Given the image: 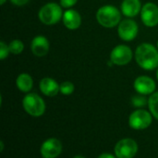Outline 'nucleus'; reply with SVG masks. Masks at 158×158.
I'll use <instances>...</instances> for the list:
<instances>
[{"mask_svg":"<svg viewBox=\"0 0 158 158\" xmlns=\"http://www.w3.org/2000/svg\"><path fill=\"white\" fill-rule=\"evenodd\" d=\"M135 60L143 70L153 71L158 68V48L153 44L143 43L135 50Z\"/></svg>","mask_w":158,"mask_h":158,"instance_id":"f257e3e1","label":"nucleus"},{"mask_svg":"<svg viewBox=\"0 0 158 158\" xmlns=\"http://www.w3.org/2000/svg\"><path fill=\"white\" fill-rule=\"evenodd\" d=\"M98 23L105 28H113L118 26L121 20V14L118 7L111 5L101 7L96 12Z\"/></svg>","mask_w":158,"mask_h":158,"instance_id":"f03ea898","label":"nucleus"},{"mask_svg":"<svg viewBox=\"0 0 158 158\" xmlns=\"http://www.w3.org/2000/svg\"><path fill=\"white\" fill-rule=\"evenodd\" d=\"M62 7L56 3L51 2L43 6L38 13L40 20L45 25H55L63 17Z\"/></svg>","mask_w":158,"mask_h":158,"instance_id":"7ed1b4c3","label":"nucleus"},{"mask_svg":"<svg viewBox=\"0 0 158 158\" xmlns=\"http://www.w3.org/2000/svg\"><path fill=\"white\" fill-rule=\"evenodd\" d=\"M22 106L27 114L33 117L42 116L45 112V102L38 94L28 93L22 100Z\"/></svg>","mask_w":158,"mask_h":158,"instance_id":"20e7f679","label":"nucleus"},{"mask_svg":"<svg viewBox=\"0 0 158 158\" xmlns=\"http://www.w3.org/2000/svg\"><path fill=\"white\" fill-rule=\"evenodd\" d=\"M152 114L146 110L138 109L131 113L129 118V125L131 129L136 130L145 129L152 124Z\"/></svg>","mask_w":158,"mask_h":158,"instance_id":"39448f33","label":"nucleus"},{"mask_svg":"<svg viewBox=\"0 0 158 158\" xmlns=\"http://www.w3.org/2000/svg\"><path fill=\"white\" fill-rule=\"evenodd\" d=\"M138 152V145L132 139L120 140L115 146V154L118 158H133Z\"/></svg>","mask_w":158,"mask_h":158,"instance_id":"423d86ee","label":"nucleus"},{"mask_svg":"<svg viewBox=\"0 0 158 158\" xmlns=\"http://www.w3.org/2000/svg\"><path fill=\"white\" fill-rule=\"evenodd\" d=\"M132 50L126 45L116 46L110 53V61L114 65L123 66L131 62L132 60Z\"/></svg>","mask_w":158,"mask_h":158,"instance_id":"0eeeda50","label":"nucleus"},{"mask_svg":"<svg viewBox=\"0 0 158 158\" xmlns=\"http://www.w3.org/2000/svg\"><path fill=\"white\" fill-rule=\"evenodd\" d=\"M139 27L135 20L126 19L119 22L118 27V34L124 41H132L138 34Z\"/></svg>","mask_w":158,"mask_h":158,"instance_id":"6e6552de","label":"nucleus"},{"mask_svg":"<svg viewBox=\"0 0 158 158\" xmlns=\"http://www.w3.org/2000/svg\"><path fill=\"white\" fill-rule=\"evenodd\" d=\"M141 20L147 27H155L158 24V7L154 3H146L141 10Z\"/></svg>","mask_w":158,"mask_h":158,"instance_id":"1a4fd4ad","label":"nucleus"},{"mask_svg":"<svg viewBox=\"0 0 158 158\" xmlns=\"http://www.w3.org/2000/svg\"><path fill=\"white\" fill-rule=\"evenodd\" d=\"M62 152V143L56 138H50L44 142L41 146V155L43 158H56Z\"/></svg>","mask_w":158,"mask_h":158,"instance_id":"9d476101","label":"nucleus"},{"mask_svg":"<svg viewBox=\"0 0 158 158\" xmlns=\"http://www.w3.org/2000/svg\"><path fill=\"white\" fill-rule=\"evenodd\" d=\"M133 88L139 94L145 96L153 94L156 91V85L153 78L146 75H141L135 79L133 83Z\"/></svg>","mask_w":158,"mask_h":158,"instance_id":"9b49d317","label":"nucleus"},{"mask_svg":"<svg viewBox=\"0 0 158 158\" xmlns=\"http://www.w3.org/2000/svg\"><path fill=\"white\" fill-rule=\"evenodd\" d=\"M31 49L34 56L44 57L49 51V41L44 35H36L31 41Z\"/></svg>","mask_w":158,"mask_h":158,"instance_id":"f8f14e48","label":"nucleus"},{"mask_svg":"<svg viewBox=\"0 0 158 158\" xmlns=\"http://www.w3.org/2000/svg\"><path fill=\"white\" fill-rule=\"evenodd\" d=\"M39 88L41 92L47 97H55L60 92V85L51 77L43 78L39 83Z\"/></svg>","mask_w":158,"mask_h":158,"instance_id":"ddd939ff","label":"nucleus"},{"mask_svg":"<svg viewBox=\"0 0 158 158\" xmlns=\"http://www.w3.org/2000/svg\"><path fill=\"white\" fill-rule=\"evenodd\" d=\"M62 20L65 27L69 30H76L81 24V17L75 9H67L63 13Z\"/></svg>","mask_w":158,"mask_h":158,"instance_id":"4468645a","label":"nucleus"},{"mask_svg":"<svg viewBox=\"0 0 158 158\" xmlns=\"http://www.w3.org/2000/svg\"><path fill=\"white\" fill-rule=\"evenodd\" d=\"M142 3L140 0H123L121 3V11L128 18L136 17L142 10Z\"/></svg>","mask_w":158,"mask_h":158,"instance_id":"2eb2a0df","label":"nucleus"},{"mask_svg":"<svg viewBox=\"0 0 158 158\" xmlns=\"http://www.w3.org/2000/svg\"><path fill=\"white\" fill-rule=\"evenodd\" d=\"M16 86L21 92L28 93L31 90L33 86L32 77L26 73L19 74L16 79Z\"/></svg>","mask_w":158,"mask_h":158,"instance_id":"dca6fc26","label":"nucleus"},{"mask_svg":"<svg viewBox=\"0 0 158 158\" xmlns=\"http://www.w3.org/2000/svg\"><path fill=\"white\" fill-rule=\"evenodd\" d=\"M148 106L152 115L158 120V91H155L151 94L148 99Z\"/></svg>","mask_w":158,"mask_h":158,"instance_id":"f3484780","label":"nucleus"},{"mask_svg":"<svg viewBox=\"0 0 158 158\" xmlns=\"http://www.w3.org/2000/svg\"><path fill=\"white\" fill-rule=\"evenodd\" d=\"M8 47H9L10 53H12L14 55L20 54L23 51V49H24V44L19 39H14V40H12L9 43Z\"/></svg>","mask_w":158,"mask_h":158,"instance_id":"a211bd4d","label":"nucleus"},{"mask_svg":"<svg viewBox=\"0 0 158 158\" xmlns=\"http://www.w3.org/2000/svg\"><path fill=\"white\" fill-rule=\"evenodd\" d=\"M75 87L69 81H64L60 84V92L63 95H70L74 92Z\"/></svg>","mask_w":158,"mask_h":158,"instance_id":"6ab92c4d","label":"nucleus"},{"mask_svg":"<svg viewBox=\"0 0 158 158\" xmlns=\"http://www.w3.org/2000/svg\"><path fill=\"white\" fill-rule=\"evenodd\" d=\"M144 95H139V96H135V97H133L132 98V104H133V106H135V107H139V108H141V107H143V106H145L147 103H148V101L145 99V97H143Z\"/></svg>","mask_w":158,"mask_h":158,"instance_id":"aec40b11","label":"nucleus"},{"mask_svg":"<svg viewBox=\"0 0 158 158\" xmlns=\"http://www.w3.org/2000/svg\"><path fill=\"white\" fill-rule=\"evenodd\" d=\"M10 53L9 47L4 41L0 42V60H5Z\"/></svg>","mask_w":158,"mask_h":158,"instance_id":"412c9836","label":"nucleus"},{"mask_svg":"<svg viewBox=\"0 0 158 158\" xmlns=\"http://www.w3.org/2000/svg\"><path fill=\"white\" fill-rule=\"evenodd\" d=\"M78 0H60V6L64 8H70L76 5Z\"/></svg>","mask_w":158,"mask_h":158,"instance_id":"4be33fe9","label":"nucleus"},{"mask_svg":"<svg viewBox=\"0 0 158 158\" xmlns=\"http://www.w3.org/2000/svg\"><path fill=\"white\" fill-rule=\"evenodd\" d=\"M30 0H10V2L13 4V5H15V6H24V5H26L28 2H29Z\"/></svg>","mask_w":158,"mask_h":158,"instance_id":"5701e85b","label":"nucleus"},{"mask_svg":"<svg viewBox=\"0 0 158 158\" xmlns=\"http://www.w3.org/2000/svg\"><path fill=\"white\" fill-rule=\"evenodd\" d=\"M98 158H118V157H115L113 155H111V154H109V153H104V154L100 155Z\"/></svg>","mask_w":158,"mask_h":158,"instance_id":"b1692460","label":"nucleus"},{"mask_svg":"<svg viewBox=\"0 0 158 158\" xmlns=\"http://www.w3.org/2000/svg\"><path fill=\"white\" fill-rule=\"evenodd\" d=\"M0 145H1V152H3V149H4V143H3V142H0Z\"/></svg>","mask_w":158,"mask_h":158,"instance_id":"393cba45","label":"nucleus"},{"mask_svg":"<svg viewBox=\"0 0 158 158\" xmlns=\"http://www.w3.org/2000/svg\"><path fill=\"white\" fill-rule=\"evenodd\" d=\"M6 0H0V5H4Z\"/></svg>","mask_w":158,"mask_h":158,"instance_id":"a878e982","label":"nucleus"},{"mask_svg":"<svg viewBox=\"0 0 158 158\" xmlns=\"http://www.w3.org/2000/svg\"><path fill=\"white\" fill-rule=\"evenodd\" d=\"M74 158H84L83 156H76Z\"/></svg>","mask_w":158,"mask_h":158,"instance_id":"bb28decb","label":"nucleus"},{"mask_svg":"<svg viewBox=\"0 0 158 158\" xmlns=\"http://www.w3.org/2000/svg\"><path fill=\"white\" fill-rule=\"evenodd\" d=\"M156 78H157V80H158V68H157V70H156Z\"/></svg>","mask_w":158,"mask_h":158,"instance_id":"cd10ccee","label":"nucleus"},{"mask_svg":"<svg viewBox=\"0 0 158 158\" xmlns=\"http://www.w3.org/2000/svg\"><path fill=\"white\" fill-rule=\"evenodd\" d=\"M157 48H158V41H157Z\"/></svg>","mask_w":158,"mask_h":158,"instance_id":"c85d7f7f","label":"nucleus"}]
</instances>
